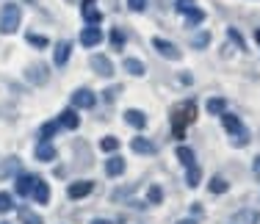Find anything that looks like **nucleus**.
I'll use <instances>...</instances> for the list:
<instances>
[{"mask_svg":"<svg viewBox=\"0 0 260 224\" xmlns=\"http://www.w3.org/2000/svg\"><path fill=\"white\" fill-rule=\"evenodd\" d=\"M169 119H172V127H175V139H183L185 124H191V122L197 119V105H194V100H185V103H177L175 108H172Z\"/></svg>","mask_w":260,"mask_h":224,"instance_id":"obj_1","label":"nucleus"},{"mask_svg":"<svg viewBox=\"0 0 260 224\" xmlns=\"http://www.w3.org/2000/svg\"><path fill=\"white\" fill-rule=\"evenodd\" d=\"M221 122H224V130L233 136V144L235 147H246V144H249V133L244 130V124H241V119L235 114H227V111H224V114H221Z\"/></svg>","mask_w":260,"mask_h":224,"instance_id":"obj_2","label":"nucleus"},{"mask_svg":"<svg viewBox=\"0 0 260 224\" xmlns=\"http://www.w3.org/2000/svg\"><path fill=\"white\" fill-rule=\"evenodd\" d=\"M20 17H22L20 6H14V3L3 6V11H0V30L3 34H14L20 28Z\"/></svg>","mask_w":260,"mask_h":224,"instance_id":"obj_3","label":"nucleus"},{"mask_svg":"<svg viewBox=\"0 0 260 224\" xmlns=\"http://www.w3.org/2000/svg\"><path fill=\"white\" fill-rule=\"evenodd\" d=\"M97 97L91 89H78L75 94H72V108H94Z\"/></svg>","mask_w":260,"mask_h":224,"instance_id":"obj_4","label":"nucleus"},{"mask_svg":"<svg viewBox=\"0 0 260 224\" xmlns=\"http://www.w3.org/2000/svg\"><path fill=\"white\" fill-rule=\"evenodd\" d=\"M100 42H103V30L97 28V25H89V28L80 30V45L83 47H94V45H100Z\"/></svg>","mask_w":260,"mask_h":224,"instance_id":"obj_5","label":"nucleus"},{"mask_svg":"<svg viewBox=\"0 0 260 224\" xmlns=\"http://www.w3.org/2000/svg\"><path fill=\"white\" fill-rule=\"evenodd\" d=\"M91 188H94L91 180H78V183H70L67 194H70V199H83L86 194H91Z\"/></svg>","mask_w":260,"mask_h":224,"instance_id":"obj_6","label":"nucleus"},{"mask_svg":"<svg viewBox=\"0 0 260 224\" xmlns=\"http://www.w3.org/2000/svg\"><path fill=\"white\" fill-rule=\"evenodd\" d=\"M152 47H155L160 55L172 58V61H177V58H180V50H177L175 45H172V42H166V39H158V36H155V39H152Z\"/></svg>","mask_w":260,"mask_h":224,"instance_id":"obj_7","label":"nucleus"},{"mask_svg":"<svg viewBox=\"0 0 260 224\" xmlns=\"http://www.w3.org/2000/svg\"><path fill=\"white\" fill-rule=\"evenodd\" d=\"M91 70L97 75H103V78H111V75H114V64H111L105 55H91Z\"/></svg>","mask_w":260,"mask_h":224,"instance_id":"obj_8","label":"nucleus"},{"mask_svg":"<svg viewBox=\"0 0 260 224\" xmlns=\"http://www.w3.org/2000/svg\"><path fill=\"white\" fill-rule=\"evenodd\" d=\"M55 122H58V127L75 130L78 124H80V116H78V111H75V108H67V111H61V116H58Z\"/></svg>","mask_w":260,"mask_h":224,"instance_id":"obj_9","label":"nucleus"},{"mask_svg":"<svg viewBox=\"0 0 260 224\" xmlns=\"http://www.w3.org/2000/svg\"><path fill=\"white\" fill-rule=\"evenodd\" d=\"M30 194H34V199L39 205H47V202H50V185H47L42 177H36V185H34V191H30Z\"/></svg>","mask_w":260,"mask_h":224,"instance_id":"obj_10","label":"nucleus"},{"mask_svg":"<svg viewBox=\"0 0 260 224\" xmlns=\"http://www.w3.org/2000/svg\"><path fill=\"white\" fill-rule=\"evenodd\" d=\"M80 14H83V20L89 22V25L103 22V11L94 9V3H80Z\"/></svg>","mask_w":260,"mask_h":224,"instance_id":"obj_11","label":"nucleus"},{"mask_svg":"<svg viewBox=\"0 0 260 224\" xmlns=\"http://www.w3.org/2000/svg\"><path fill=\"white\" fill-rule=\"evenodd\" d=\"M233 224H260V213L252 208H244L233 216Z\"/></svg>","mask_w":260,"mask_h":224,"instance_id":"obj_12","label":"nucleus"},{"mask_svg":"<svg viewBox=\"0 0 260 224\" xmlns=\"http://www.w3.org/2000/svg\"><path fill=\"white\" fill-rule=\"evenodd\" d=\"M125 122L130 124V127L141 130V127H147V114H141V111L130 108V111H125Z\"/></svg>","mask_w":260,"mask_h":224,"instance_id":"obj_13","label":"nucleus"},{"mask_svg":"<svg viewBox=\"0 0 260 224\" xmlns=\"http://www.w3.org/2000/svg\"><path fill=\"white\" fill-rule=\"evenodd\" d=\"M34 185H36V177H34V174H20V177H17V194H20V197H28L30 191H34Z\"/></svg>","mask_w":260,"mask_h":224,"instance_id":"obj_14","label":"nucleus"},{"mask_svg":"<svg viewBox=\"0 0 260 224\" xmlns=\"http://www.w3.org/2000/svg\"><path fill=\"white\" fill-rule=\"evenodd\" d=\"M130 149H133V152H139V155H152V152H155V147H152V141L141 139V136H136V139L130 141Z\"/></svg>","mask_w":260,"mask_h":224,"instance_id":"obj_15","label":"nucleus"},{"mask_svg":"<svg viewBox=\"0 0 260 224\" xmlns=\"http://www.w3.org/2000/svg\"><path fill=\"white\" fill-rule=\"evenodd\" d=\"M55 158V147L50 141H39L36 144V161H53Z\"/></svg>","mask_w":260,"mask_h":224,"instance_id":"obj_16","label":"nucleus"},{"mask_svg":"<svg viewBox=\"0 0 260 224\" xmlns=\"http://www.w3.org/2000/svg\"><path fill=\"white\" fill-rule=\"evenodd\" d=\"M105 172H108V177H116V174L125 172V161L119 158V155H114V158L105 161Z\"/></svg>","mask_w":260,"mask_h":224,"instance_id":"obj_17","label":"nucleus"},{"mask_svg":"<svg viewBox=\"0 0 260 224\" xmlns=\"http://www.w3.org/2000/svg\"><path fill=\"white\" fill-rule=\"evenodd\" d=\"M70 50H72V45H70V42H61V45L55 47V53H53V61H55V67H64V64H67V58H70Z\"/></svg>","mask_w":260,"mask_h":224,"instance_id":"obj_18","label":"nucleus"},{"mask_svg":"<svg viewBox=\"0 0 260 224\" xmlns=\"http://www.w3.org/2000/svg\"><path fill=\"white\" fill-rule=\"evenodd\" d=\"M122 67H125V72L136 75V78H139V75H144V72H147V70H144V64H141L139 58H125V61H122Z\"/></svg>","mask_w":260,"mask_h":224,"instance_id":"obj_19","label":"nucleus"},{"mask_svg":"<svg viewBox=\"0 0 260 224\" xmlns=\"http://www.w3.org/2000/svg\"><path fill=\"white\" fill-rule=\"evenodd\" d=\"M224 111H227V103H224L221 97H210V100H208V114H210V116H213V114L221 116Z\"/></svg>","mask_w":260,"mask_h":224,"instance_id":"obj_20","label":"nucleus"},{"mask_svg":"<svg viewBox=\"0 0 260 224\" xmlns=\"http://www.w3.org/2000/svg\"><path fill=\"white\" fill-rule=\"evenodd\" d=\"M177 158H180V164L183 166H194L197 164V158H194V149H188V147H177Z\"/></svg>","mask_w":260,"mask_h":224,"instance_id":"obj_21","label":"nucleus"},{"mask_svg":"<svg viewBox=\"0 0 260 224\" xmlns=\"http://www.w3.org/2000/svg\"><path fill=\"white\" fill-rule=\"evenodd\" d=\"M208 188H210V194H227V188H230V183H227L224 177H213L208 183Z\"/></svg>","mask_w":260,"mask_h":224,"instance_id":"obj_22","label":"nucleus"},{"mask_svg":"<svg viewBox=\"0 0 260 224\" xmlns=\"http://www.w3.org/2000/svg\"><path fill=\"white\" fill-rule=\"evenodd\" d=\"M55 133H58V122H45V124H42V130H39V139L42 141H50Z\"/></svg>","mask_w":260,"mask_h":224,"instance_id":"obj_23","label":"nucleus"},{"mask_svg":"<svg viewBox=\"0 0 260 224\" xmlns=\"http://www.w3.org/2000/svg\"><path fill=\"white\" fill-rule=\"evenodd\" d=\"M200 177H202V172H200V166H188V172H185V183L194 188V185H200Z\"/></svg>","mask_w":260,"mask_h":224,"instance_id":"obj_24","label":"nucleus"},{"mask_svg":"<svg viewBox=\"0 0 260 224\" xmlns=\"http://www.w3.org/2000/svg\"><path fill=\"white\" fill-rule=\"evenodd\" d=\"M100 149L103 152H116V149H119V139H116V136H105L100 141Z\"/></svg>","mask_w":260,"mask_h":224,"instance_id":"obj_25","label":"nucleus"},{"mask_svg":"<svg viewBox=\"0 0 260 224\" xmlns=\"http://www.w3.org/2000/svg\"><path fill=\"white\" fill-rule=\"evenodd\" d=\"M202 20H205V14H202L200 9H191V11H185V22H188V28H191V25H200Z\"/></svg>","mask_w":260,"mask_h":224,"instance_id":"obj_26","label":"nucleus"},{"mask_svg":"<svg viewBox=\"0 0 260 224\" xmlns=\"http://www.w3.org/2000/svg\"><path fill=\"white\" fill-rule=\"evenodd\" d=\"M20 219H22V224H45V221L39 219V216L34 213V210H28V208L20 210Z\"/></svg>","mask_w":260,"mask_h":224,"instance_id":"obj_27","label":"nucleus"},{"mask_svg":"<svg viewBox=\"0 0 260 224\" xmlns=\"http://www.w3.org/2000/svg\"><path fill=\"white\" fill-rule=\"evenodd\" d=\"M111 45H114V50H122V47H125V34H122L119 28L111 30Z\"/></svg>","mask_w":260,"mask_h":224,"instance_id":"obj_28","label":"nucleus"},{"mask_svg":"<svg viewBox=\"0 0 260 224\" xmlns=\"http://www.w3.org/2000/svg\"><path fill=\"white\" fill-rule=\"evenodd\" d=\"M147 199H150V205H160V199H164V191H160V185H150V191H147Z\"/></svg>","mask_w":260,"mask_h":224,"instance_id":"obj_29","label":"nucleus"},{"mask_svg":"<svg viewBox=\"0 0 260 224\" xmlns=\"http://www.w3.org/2000/svg\"><path fill=\"white\" fill-rule=\"evenodd\" d=\"M14 208V199H11V194H0V213H9V210Z\"/></svg>","mask_w":260,"mask_h":224,"instance_id":"obj_30","label":"nucleus"},{"mask_svg":"<svg viewBox=\"0 0 260 224\" xmlns=\"http://www.w3.org/2000/svg\"><path fill=\"white\" fill-rule=\"evenodd\" d=\"M28 42L34 47H47V39H45V36H39V34H28Z\"/></svg>","mask_w":260,"mask_h":224,"instance_id":"obj_31","label":"nucleus"},{"mask_svg":"<svg viewBox=\"0 0 260 224\" xmlns=\"http://www.w3.org/2000/svg\"><path fill=\"white\" fill-rule=\"evenodd\" d=\"M14 169H17V158H11L9 164H3V166H0V177H6V174H11Z\"/></svg>","mask_w":260,"mask_h":224,"instance_id":"obj_32","label":"nucleus"},{"mask_svg":"<svg viewBox=\"0 0 260 224\" xmlns=\"http://www.w3.org/2000/svg\"><path fill=\"white\" fill-rule=\"evenodd\" d=\"M227 36H230V39L235 42V47H244V42H241V34H238V30H235V28H227Z\"/></svg>","mask_w":260,"mask_h":224,"instance_id":"obj_33","label":"nucleus"},{"mask_svg":"<svg viewBox=\"0 0 260 224\" xmlns=\"http://www.w3.org/2000/svg\"><path fill=\"white\" fill-rule=\"evenodd\" d=\"M127 6H130L133 11H144V9H147V0H127Z\"/></svg>","mask_w":260,"mask_h":224,"instance_id":"obj_34","label":"nucleus"},{"mask_svg":"<svg viewBox=\"0 0 260 224\" xmlns=\"http://www.w3.org/2000/svg\"><path fill=\"white\" fill-rule=\"evenodd\" d=\"M205 45H208V34H200L194 39V47H205Z\"/></svg>","mask_w":260,"mask_h":224,"instance_id":"obj_35","label":"nucleus"},{"mask_svg":"<svg viewBox=\"0 0 260 224\" xmlns=\"http://www.w3.org/2000/svg\"><path fill=\"white\" fill-rule=\"evenodd\" d=\"M252 172H255V177L260 180V155L255 158V164H252Z\"/></svg>","mask_w":260,"mask_h":224,"instance_id":"obj_36","label":"nucleus"},{"mask_svg":"<svg viewBox=\"0 0 260 224\" xmlns=\"http://www.w3.org/2000/svg\"><path fill=\"white\" fill-rule=\"evenodd\" d=\"M91 224H111V221H108V219H94Z\"/></svg>","mask_w":260,"mask_h":224,"instance_id":"obj_37","label":"nucleus"},{"mask_svg":"<svg viewBox=\"0 0 260 224\" xmlns=\"http://www.w3.org/2000/svg\"><path fill=\"white\" fill-rule=\"evenodd\" d=\"M255 42L260 45V28H255Z\"/></svg>","mask_w":260,"mask_h":224,"instance_id":"obj_38","label":"nucleus"},{"mask_svg":"<svg viewBox=\"0 0 260 224\" xmlns=\"http://www.w3.org/2000/svg\"><path fill=\"white\" fill-rule=\"evenodd\" d=\"M177 224H197V221H191V219H183V221H177Z\"/></svg>","mask_w":260,"mask_h":224,"instance_id":"obj_39","label":"nucleus"},{"mask_svg":"<svg viewBox=\"0 0 260 224\" xmlns=\"http://www.w3.org/2000/svg\"><path fill=\"white\" fill-rule=\"evenodd\" d=\"M177 3H191V0H177Z\"/></svg>","mask_w":260,"mask_h":224,"instance_id":"obj_40","label":"nucleus"},{"mask_svg":"<svg viewBox=\"0 0 260 224\" xmlns=\"http://www.w3.org/2000/svg\"><path fill=\"white\" fill-rule=\"evenodd\" d=\"M83 3H94V0H83Z\"/></svg>","mask_w":260,"mask_h":224,"instance_id":"obj_41","label":"nucleus"},{"mask_svg":"<svg viewBox=\"0 0 260 224\" xmlns=\"http://www.w3.org/2000/svg\"><path fill=\"white\" fill-rule=\"evenodd\" d=\"M0 224H6V221H0Z\"/></svg>","mask_w":260,"mask_h":224,"instance_id":"obj_42","label":"nucleus"}]
</instances>
